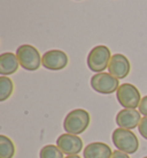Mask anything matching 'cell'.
Wrapping results in <instances>:
<instances>
[{"label":"cell","mask_w":147,"mask_h":158,"mask_svg":"<svg viewBox=\"0 0 147 158\" xmlns=\"http://www.w3.org/2000/svg\"><path fill=\"white\" fill-rule=\"evenodd\" d=\"M90 120H91V117L86 110L75 109L66 115L63 120V129L65 132L69 134L79 135L87 129L90 125Z\"/></svg>","instance_id":"1"},{"label":"cell","mask_w":147,"mask_h":158,"mask_svg":"<svg viewBox=\"0 0 147 158\" xmlns=\"http://www.w3.org/2000/svg\"><path fill=\"white\" fill-rule=\"evenodd\" d=\"M112 140L117 150L128 155L134 154L139 148V140L131 129L116 128L112 134Z\"/></svg>","instance_id":"2"},{"label":"cell","mask_w":147,"mask_h":158,"mask_svg":"<svg viewBox=\"0 0 147 158\" xmlns=\"http://www.w3.org/2000/svg\"><path fill=\"white\" fill-rule=\"evenodd\" d=\"M16 57L20 66L29 72L37 70L42 65V57L39 54V51L32 45L23 44L18 46L16 50Z\"/></svg>","instance_id":"3"},{"label":"cell","mask_w":147,"mask_h":158,"mask_svg":"<svg viewBox=\"0 0 147 158\" xmlns=\"http://www.w3.org/2000/svg\"><path fill=\"white\" fill-rule=\"evenodd\" d=\"M110 58V50L105 45H98L92 48L87 56V67L92 72L102 73L106 68H108Z\"/></svg>","instance_id":"4"},{"label":"cell","mask_w":147,"mask_h":158,"mask_svg":"<svg viewBox=\"0 0 147 158\" xmlns=\"http://www.w3.org/2000/svg\"><path fill=\"white\" fill-rule=\"evenodd\" d=\"M116 98L124 109H137L141 102L139 90L131 83L121 84L116 91Z\"/></svg>","instance_id":"5"},{"label":"cell","mask_w":147,"mask_h":158,"mask_svg":"<svg viewBox=\"0 0 147 158\" xmlns=\"http://www.w3.org/2000/svg\"><path fill=\"white\" fill-rule=\"evenodd\" d=\"M92 89L94 91L102 94V95H110L117 91L118 87L121 85L118 80L114 77L112 74L109 73H97L93 75L90 81Z\"/></svg>","instance_id":"6"},{"label":"cell","mask_w":147,"mask_h":158,"mask_svg":"<svg viewBox=\"0 0 147 158\" xmlns=\"http://www.w3.org/2000/svg\"><path fill=\"white\" fill-rule=\"evenodd\" d=\"M42 65L48 70H61L68 65V56L61 50H50L43 54Z\"/></svg>","instance_id":"7"},{"label":"cell","mask_w":147,"mask_h":158,"mask_svg":"<svg viewBox=\"0 0 147 158\" xmlns=\"http://www.w3.org/2000/svg\"><path fill=\"white\" fill-rule=\"evenodd\" d=\"M56 145L67 156L78 155L83 150V141L78 135H74L69 133H65L58 137Z\"/></svg>","instance_id":"8"},{"label":"cell","mask_w":147,"mask_h":158,"mask_svg":"<svg viewBox=\"0 0 147 158\" xmlns=\"http://www.w3.org/2000/svg\"><path fill=\"white\" fill-rule=\"evenodd\" d=\"M130 70H131V65L125 56L120 53L112 56L108 65L109 74H112L117 80H122L129 75Z\"/></svg>","instance_id":"9"},{"label":"cell","mask_w":147,"mask_h":158,"mask_svg":"<svg viewBox=\"0 0 147 158\" xmlns=\"http://www.w3.org/2000/svg\"><path fill=\"white\" fill-rule=\"evenodd\" d=\"M140 114L141 113L136 109H123L116 114L115 121L120 128L133 129L138 127L140 123V120H141Z\"/></svg>","instance_id":"10"},{"label":"cell","mask_w":147,"mask_h":158,"mask_svg":"<svg viewBox=\"0 0 147 158\" xmlns=\"http://www.w3.org/2000/svg\"><path fill=\"white\" fill-rule=\"evenodd\" d=\"M113 151L104 142H92L83 150L84 158H112Z\"/></svg>","instance_id":"11"},{"label":"cell","mask_w":147,"mask_h":158,"mask_svg":"<svg viewBox=\"0 0 147 158\" xmlns=\"http://www.w3.org/2000/svg\"><path fill=\"white\" fill-rule=\"evenodd\" d=\"M18 59L12 52H4L0 54V74L1 76L12 75L18 69Z\"/></svg>","instance_id":"12"},{"label":"cell","mask_w":147,"mask_h":158,"mask_svg":"<svg viewBox=\"0 0 147 158\" xmlns=\"http://www.w3.org/2000/svg\"><path fill=\"white\" fill-rule=\"evenodd\" d=\"M15 145L13 141L6 135H0V158H13Z\"/></svg>","instance_id":"13"},{"label":"cell","mask_w":147,"mask_h":158,"mask_svg":"<svg viewBox=\"0 0 147 158\" xmlns=\"http://www.w3.org/2000/svg\"><path fill=\"white\" fill-rule=\"evenodd\" d=\"M14 90L13 81L7 76H0V102H5L12 96Z\"/></svg>","instance_id":"14"},{"label":"cell","mask_w":147,"mask_h":158,"mask_svg":"<svg viewBox=\"0 0 147 158\" xmlns=\"http://www.w3.org/2000/svg\"><path fill=\"white\" fill-rule=\"evenodd\" d=\"M39 157L40 158H65L63 157V152L60 150L58 145L54 144H47L43 147L39 152Z\"/></svg>","instance_id":"15"},{"label":"cell","mask_w":147,"mask_h":158,"mask_svg":"<svg viewBox=\"0 0 147 158\" xmlns=\"http://www.w3.org/2000/svg\"><path fill=\"white\" fill-rule=\"evenodd\" d=\"M139 134L143 136L145 140H147V117H144L140 120V123L138 126Z\"/></svg>","instance_id":"16"},{"label":"cell","mask_w":147,"mask_h":158,"mask_svg":"<svg viewBox=\"0 0 147 158\" xmlns=\"http://www.w3.org/2000/svg\"><path fill=\"white\" fill-rule=\"evenodd\" d=\"M139 112L143 114L144 117H147V96L141 98V102L139 104Z\"/></svg>","instance_id":"17"},{"label":"cell","mask_w":147,"mask_h":158,"mask_svg":"<svg viewBox=\"0 0 147 158\" xmlns=\"http://www.w3.org/2000/svg\"><path fill=\"white\" fill-rule=\"evenodd\" d=\"M112 158H130V156L123 151H120V150H115L112 155Z\"/></svg>","instance_id":"18"},{"label":"cell","mask_w":147,"mask_h":158,"mask_svg":"<svg viewBox=\"0 0 147 158\" xmlns=\"http://www.w3.org/2000/svg\"><path fill=\"white\" fill-rule=\"evenodd\" d=\"M65 158H81L78 155H70V156H67V157H65Z\"/></svg>","instance_id":"19"},{"label":"cell","mask_w":147,"mask_h":158,"mask_svg":"<svg viewBox=\"0 0 147 158\" xmlns=\"http://www.w3.org/2000/svg\"><path fill=\"white\" fill-rule=\"evenodd\" d=\"M143 158H147V156H145V157H143Z\"/></svg>","instance_id":"20"}]
</instances>
